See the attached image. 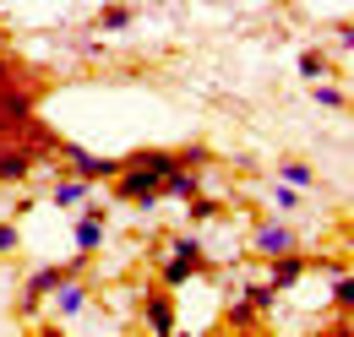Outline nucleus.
Segmentation results:
<instances>
[{
	"instance_id": "f257e3e1",
	"label": "nucleus",
	"mask_w": 354,
	"mask_h": 337,
	"mask_svg": "<svg viewBox=\"0 0 354 337\" xmlns=\"http://www.w3.org/2000/svg\"><path fill=\"white\" fill-rule=\"evenodd\" d=\"M175 164V153H131L120 174H115V191L126 196V202H142V207H158L164 202V174Z\"/></svg>"
},
{
	"instance_id": "f03ea898",
	"label": "nucleus",
	"mask_w": 354,
	"mask_h": 337,
	"mask_svg": "<svg viewBox=\"0 0 354 337\" xmlns=\"http://www.w3.org/2000/svg\"><path fill=\"white\" fill-rule=\"evenodd\" d=\"M55 153L66 158V168H71V174H82V180H93V185H98V180H115V174H120V158H98V153L77 147V142H60Z\"/></svg>"
},
{
	"instance_id": "7ed1b4c3",
	"label": "nucleus",
	"mask_w": 354,
	"mask_h": 337,
	"mask_svg": "<svg viewBox=\"0 0 354 337\" xmlns=\"http://www.w3.org/2000/svg\"><path fill=\"white\" fill-rule=\"evenodd\" d=\"M33 164H39V153H33V147H22L17 136H11V142H0V185H22V180L33 174Z\"/></svg>"
},
{
	"instance_id": "20e7f679",
	"label": "nucleus",
	"mask_w": 354,
	"mask_h": 337,
	"mask_svg": "<svg viewBox=\"0 0 354 337\" xmlns=\"http://www.w3.org/2000/svg\"><path fill=\"white\" fill-rule=\"evenodd\" d=\"M267 261H272V278H267V283H272L278 294H283V289H295V283H300V278H306V272H310V261H306V256H300V251L267 256Z\"/></svg>"
},
{
	"instance_id": "39448f33",
	"label": "nucleus",
	"mask_w": 354,
	"mask_h": 337,
	"mask_svg": "<svg viewBox=\"0 0 354 337\" xmlns=\"http://www.w3.org/2000/svg\"><path fill=\"white\" fill-rule=\"evenodd\" d=\"M251 251H257V256H283V251H295V229H289V223H262V229L251 234Z\"/></svg>"
},
{
	"instance_id": "423d86ee",
	"label": "nucleus",
	"mask_w": 354,
	"mask_h": 337,
	"mask_svg": "<svg viewBox=\"0 0 354 337\" xmlns=\"http://www.w3.org/2000/svg\"><path fill=\"white\" fill-rule=\"evenodd\" d=\"M49 202H55V207H66V212L88 207V202H93V180H82V174H66V180L49 191Z\"/></svg>"
},
{
	"instance_id": "0eeeda50",
	"label": "nucleus",
	"mask_w": 354,
	"mask_h": 337,
	"mask_svg": "<svg viewBox=\"0 0 354 337\" xmlns=\"http://www.w3.org/2000/svg\"><path fill=\"white\" fill-rule=\"evenodd\" d=\"M49 294H55V316H60V321H71V316H82V310H88V289H82L77 278H66V283H55Z\"/></svg>"
},
{
	"instance_id": "6e6552de",
	"label": "nucleus",
	"mask_w": 354,
	"mask_h": 337,
	"mask_svg": "<svg viewBox=\"0 0 354 337\" xmlns=\"http://www.w3.org/2000/svg\"><path fill=\"white\" fill-rule=\"evenodd\" d=\"M71 240H77V251H88V256H93L98 245H104V218L82 207V218H77V229H71Z\"/></svg>"
},
{
	"instance_id": "1a4fd4ad",
	"label": "nucleus",
	"mask_w": 354,
	"mask_h": 337,
	"mask_svg": "<svg viewBox=\"0 0 354 337\" xmlns=\"http://www.w3.org/2000/svg\"><path fill=\"white\" fill-rule=\"evenodd\" d=\"M196 191H202V174H196V168H169V174H164V196H175V202H191Z\"/></svg>"
},
{
	"instance_id": "9d476101",
	"label": "nucleus",
	"mask_w": 354,
	"mask_h": 337,
	"mask_svg": "<svg viewBox=\"0 0 354 337\" xmlns=\"http://www.w3.org/2000/svg\"><path fill=\"white\" fill-rule=\"evenodd\" d=\"M142 321H147L153 332H175V305H169V294H147V310H142Z\"/></svg>"
},
{
	"instance_id": "9b49d317",
	"label": "nucleus",
	"mask_w": 354,
	"mask_h": 337,
	"mask_svg": "<svg viewBox=\"0 0 354 337\" xmlns=\"http://www.w3.org/2000/svg\"><path fill=\"white\" fill-rule=\"evenodd\" d=\"M202 267H207L202 256H175V261H164V289H180V283H191Z\"/></svg>"
},
{
	"instance_id": "f8f14e48",
	"label": "nucleus",
	"mask_w": 354,
	"mask_h": 337,
	"mask_svg": "<svg viewBox=\"0 0 354 337\" xmlns=\"http://www.w3.org/2000/svg\"><path fill=\"white\" fill-rule=\"evenodd\" d=\"M327 272H333V299H338V310H349V305H354V283H349V261H327Z\"/></svg>"
},
{
	"instance_id": "ddd939ff",
	"label": "nucleus",
	"mask_w": 354,
	"mask_h": 337,
	"mask_svg": "<svg viewBox=\"0 0 354 337\" xmlns=\"http://www.w3.org/2000/svg\"><path fill=\"white\" fill-rule=\"evenodd\" d=\"M278 180L295 185V191H310V185H316V168L300 164V158H289V164H278Z\"/></svg>"
},
{
	"instance_id": "4468645a",
	"label": "nucleus",
	"mask_w": 354,
	"mask_h": 337,
	"mask_svg": "<svg viewBox=\"0 0 354 337\" xmlns=\"http://www.w3.org/2000/svg\"><path fill=\"white\" fill-rule=\"evenodd\" d=\"M98 28H104V33H126V28H131V6H104V11H98Z\"/></svg>"
},
{
	"instance_id": "2eb2a0df",
	"label": "nucleus",
	"mask_w": 354,
	"mask_h": 337,
	"mask_svg": "<svg viewBox=\"0 0 354 337\" xmlns=\"http://www.w3.org/2000/svg\"><path fill=\"white\" fill-rule=\"evenodd\" d=\"M245 305H251L257 316H267V310L278 305V289H272V283H251V289H245Z\"/></svg>"
},
{
	"instance_id": "dca6fc26",
	"label": "nucleus",
	"mask_w": 354,
	"mask_h": 337,
	"mask_svg": "<svg viewBox=\"0 0 354 337\" xmlns=\"http://www.w3.org/2000/svg\"><path fill=\"white\" fill-rule=\"evenodd\" d=\"M213 218H218V202H207V196L196 191V196H191V223H213Z\"/></svg>"
},
{
	"instance_id": "f3484780",
	"label": "nucleus",
	"mask_w": 354,
	"mask_h": 337,
	"mask_svg": "<svg viewBox=\"0 0 354 337\" xmlns=\"http://www.w3.org/2000/svg\"><path fill=\"white\" fill-rule=\"evenodd\" d=\"M316 104L322 109H349V93L344 87H316Z\"/></svg>"
},
{
	"instance_id": "a211bd4d",
	"label": "nucleus",
	"mask_w": 354,
	"mask_h": 337,
	"mask_svg": "<svg viewBox=\"0 0 354 337\" xmlns=\"http://www.w3.org/2000/svg\"><path fill=\"white\" fill-rule=\"evenodd\" d=\"M272 207H278V212H295V207H300V191L278 180V191H272Z\"/></svg>"
},
{
	"instance_id": "6ab92c4d",
	"label": "nucleus",
	"mask_w": 354,
	"mask_h": 337,
	"mask_svg": "<svg viewBox=\"0 0 354 337\" xmlns=\"http://www.w3.org/2000/svg\"><path fill=\"white\" fill-rule=\"evenodd\" d=\"M322 71H327V55H322V49H306V55H300V77H322Z\"/></svg>"
},
{
	"instance_id": "aec40b11",
	"label": "nucleus",
	"mask_w": 354,
	"mask_h": 337,
	"mask_svg": "<svg viewBox=\"0 0 354 337\" xmlns=\"http://www.w3.org/2000/svg\"><path fill=\"white\" fill-rule=\"evenodd\" d=\"M175 164H180V168H202V164H207V147H202V142H196V147H180Z\"/></svg>"
},
{
	"instance_id": "412c9836",
	"label": "nucleus",
	"mask_w": 354,
	"mask_h": 337,
	"mask_svg": "<svg viewBox=\"0 0 354 337\" xmlns=\"http://www.w3.org/2000/svg\"><path fill=\"white\" fill-rule=\"evenodd\" d=\"M257 321H262V316H257V310H251L245 299H240V305L229 310V327H257Z\"/></svg>"
},
{
	"instance_id": "4be33fe9",
	"label": "nucleus",
	"mask_w": 354,
	"mask_h": 337,
	"mask_svg": "<svg viewBox=\"0 0 354 337\" xmlns=\"http://www.w3.org/2000/svg\"><path fill=\"white\" fill-rule=\"evenodd\" d=\"M22 245V234H17V223H0V256H11Z\"/></svg>"
},
{
	"instance_id": "5701e85b",
	"label": "nucleus",
	"mask_w": 354,
	"mask_h": 337,
	"mask_svg": "<svg viewBox=\"0 0 354 337\" xmlns=\"http://www.w3.org/2000/svg\"><path fill=\"white\" fill-rule=\"evenodd\" d=\"M175 256H202V240H191V234H180V240H175Z\"/></svg>"
},
{
	"instance_id": "b1692460",
	"label": "nucleus",
	"mask_w": 354,
	"mask_h": 337,
	"mask_svg": "<svg viewBox=\"0 0 354 337\" xmlns=\"http://www.w3.org/2000/svg\"><path fill=\"white\" fill-rule=\"evenodd\" d=\"M338 49H344V55L354 49V28H349V22H338Z\"/></svg>"
}]
</instances>
